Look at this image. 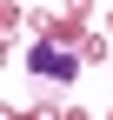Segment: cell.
Segmentation results:
<instances>
[{
    "instance_id": "1",
    "label": "cell",
    "mask_w": 113,
    "mask_h": 120,
    "mask_svg": "<svg viewBox=\"0 0 113 120\" xmlns=\"http://www.w3.org/2000/svg\"><path fill=\"white\" fill-rule=\"evenodd\" d=\"M27 73H40L47 87H67V80L80 73V53L60 47V40H33V47H27Z\"/></svg>"
}]
</instances>
